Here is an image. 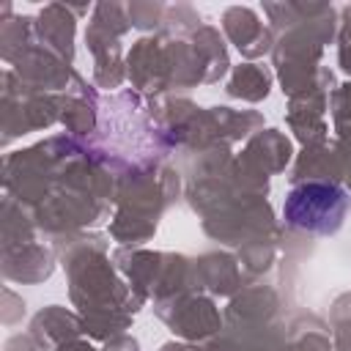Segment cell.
Wrapping results in <instances>:
<instances>
[{
    "mask_svg": "<svg viewBox=\"0 0 351 351\" xmlns=\"http://www.w3.org/2000/svg\"><path fill=\"white\" fill-rule=\"evenodd\" d=\"M348 200L335 184H302L291 189L282 206L288 225L310 233H335L346 217Z\"/></svg>",
    "mask_w": 351,
    "mask_h": 351,
    "instance_id": "cell-1",
    "label": "cell"
}]
</instances>
